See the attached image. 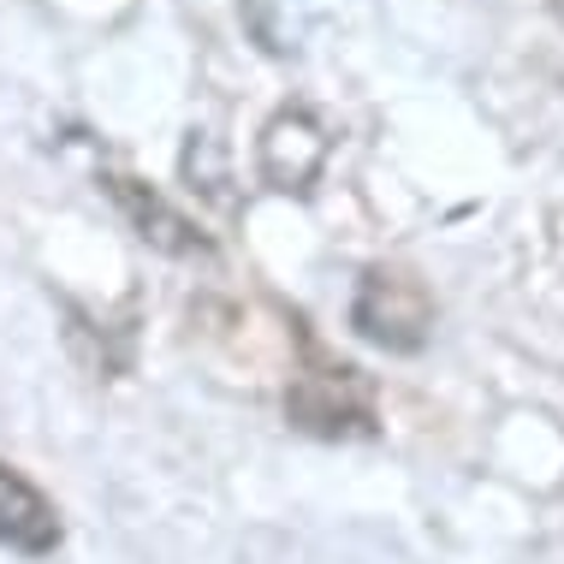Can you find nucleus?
Segmentation results:
<instances>
[{"label":"nucleus","mask_w":564,"mask_h":564,"mask_svg":"<svg viewBox=\"0 0 564 564\" xmlns=\"http://www.w3.org/2000/svg\"><path fill=\"white\" fill-rule=\"evenodd\" d=\"M285 422L315 440H375L380 434V387L357 362L322 357L310 345L303 369L285 387Z\"/></svg>","instance_id":"nucleus-1"},{"label":"nucleus","mask_w":564,"mask_h":564,"mask_svg":"<svg viewBox=\"0 0 564 564\" xmlns=\"http://www.w3.org/2000/svg\"><path fill=\"white\" fill-rule=\"evenodd\" d=\"M350 327L357 339H369L375 350H392V357H416L434 333V297L429 285L410 268H369L357 280V297H350Z\"/></svg>","instance_id":"nucleus-2"},{"label":"nucleus","mask_w":564,"mask_h":564,"mask_svg":"<svg viewBox=\"0 0 564 564\" xmlns=\"http://www.w3.org/2000/svg\"><path fill=\"white\" fill-rule=\"evenodd\" d=\"M327 155H333V131L310 108H280L262 126V143H256L262 185L280 191V196H310Z\"/></svg>","instance_id":"nucleus-3"},{"label":"nucleus","mask_w":564,"mask_h":564,"mask_svg":"<svg viewBox=\"0 0 564 564\" xmlns=\"http://www.w3.org/2000/svg\"><path fill=\"white\" fill-rule=\"evenodd\" d=\"M101 185H108L113 208L131 220V232L143 238L149 250L173 256V262H215V238H208L185 208L166 203L155 185H143V178H131V173H108Z\"/></svg>","instance_id":"nucleus-4"},{"label":"nucleus","mask_w":564,"mask_h":564,"mask_svg":"<svg viewBox=\"0 0 564 564\" xmlns=\"http://www.w3.org/2000/svg\"><path fill=\"white\" fill-rule=\"evenodd\" d=\"M0 546H12V553H54L59 546V511L54 499L42 494L36 481H24L12 464H0Z\"/></svg>","instance_id":"nucleus-5"},{"label":"nucleus","mask_w":564,"mask_h":564,"mask_svg":"<svg viewBox=\"0 0 564 564\" xmlns=\"http://www.w3.org/2000/svg\"><path fill=\"white\" fill-rule=\"evenodd\" d=\"M185 178H191V191L226 203V166H220L215 137H208V131H191V143H185Z\"/></svg>","instance_id":"nucleus-6"},{"label":"nucleus","mask_w":564,"mask_h":564,"mask_svg":"<svg viewBox=\"0 0 564 564\" xmlns=\"http://www.w3.org/2000/svg\"><path fill=\"white\" fill-rule=\"evenodd\" d=\"M285 0H243V24H250V36L262 42L268 54H292L297 48V30L280 19Z\"/></svg>","instance_id":"nucleus-7"},{"label":"nucleus","mask_w":564,"mask_h":564,"mask_svg":"<svg viewBox=\"0 0 564 564\" xmlns=\"http://www.w3.org/2000/svg\"><path fill=\"white\" fill-rule=\"evenodd\" d=\"M553 12H558V19H564V0H553Z\"/></svg>","instance_id":"nucleus-8"}]
</instances>
